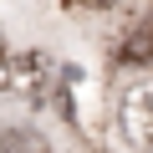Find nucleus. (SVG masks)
I'll return each mask as SVG.
<instances>
[{"mask_svg":"<svg viewBox=\"0 0 153 153\" xmlns=\"http://www.w3.org/2000/svg\"><path fill=\"white\" fill-rule=\"evenodd\" d=\"M76 5H92V10H107L112 0H76Z\"/></svg>","mask_w":153,"mask_h":153,"instance_id":"nucleus-6","label":"nucleus"},{"mask_svg":"<svg viewBox=\"0 0 153 153\" xmlns=\"http://www.w3.org/2000/svg\"><path fill=\"white\" fill-rule=\"evenodd\" d=\"M0 153H51L36 128H0Z\"/></svg>","mask_w":153,"mask_h":153,"instance_id":"nucleus-3","label":"nucleus"},{"mask_svg":"<svg viewBox=\"0 0 153 153\" xmlns=\"http://www.w3.org/2000/svg\"><path fill=\"white\" fill-rule=\"evenodd\" d=\"M117 61H153V16L138 21V31L123 41V56H117Z\"/></svg>","mask_w":153,"mask_h":153,"instance_id":"nucleus-4","label":"nucleus"},{"mask_svg":"<svg viewBox=\"0 0 153 153\" xmlns=\"http://www.w3.org/2000/svg\"><path fill=\"white\" fill-rule=\"evenodd\" d=\"M117 128L133 153H153V82H138L117 102Z\"/></svg>","mask_w":153,"mask_h":153,"instance_id":"nucleus-1","label":"nucleus"},{"mask_svg":"<svg viewBox=\"0 0 153 153\" xmlns=\"http://www.w3.org/2000/svg\"><path fill=\"white\" fill-rule=\"evenodd\" d=\"M5 76H10V56H5V41H0V87H5Z\"/></svg>","mask_w":153,"mask_h":153,"instance_id":"nucleus-5","label":"nucleus"},{"mask_svg":"<svg viewBox=\"0 0 153 153\" xmlns=\"http://www.w3.org/2000/svg\"><path fill=\"white\" fill-rule=\"evenodd\" d=\"M46 82H51V61H46V51H21V56H10V76H5V87L16 92V97H41L46 92Z\"/></svg>","mask_w":153,"mask_h":153,"instance_id":"nucleus-2","label":"nucleus"}]
</instances>
